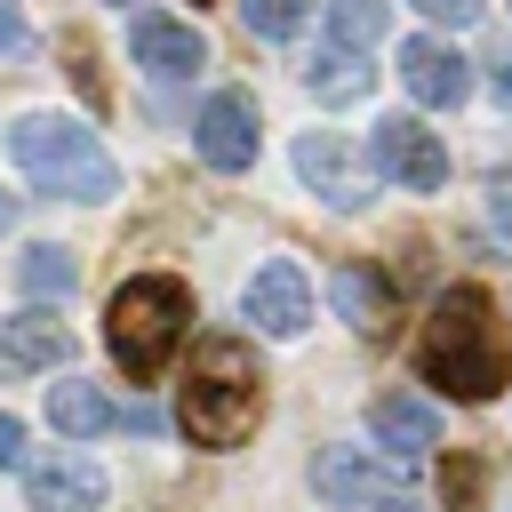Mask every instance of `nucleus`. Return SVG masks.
<instances>
[{
	"instance_id": "4468645a",
	"label": "nucleus",
	"mask_w": 512,
	"mask_h": 512,
	"mask_svg": "<svg viewBox=\"0 0 512 512\" xmlns=\"http://www.w3.org/2000/svg\"><path fill=\"white\" fill-rule=\"evenodd\" d=\"M312 488L328 504H384V472L368 464V448H320L312 456Z\"/></svg>"
},
{
	"instance_id": "412c9836",
	"label": "nucleus",
	"mask_w": 512,
	"mask_h": 512,
	"mask_svg": "<svg viewBox=\"0 0 512 512\" xmlns=\"http://www.w3.org/2000/svg\"><path fill=\"white\" fill-rule=\"evenodd\" d=\"M240 24H248L256 40H296V24H304V0H240Z\"/></svg>"
},
{
	"instance_id": "0eeeda50",
	"label": "nucleus",
	"mask_w": 512,
	"mask_h": 512,
	"mask_svg": "<svg viewBox=\"0 0 512 512\" xmlns=\"http://www.w3.org/2000/svg\"><path fill=\"white\" fill-rule=\"evenodd\" d=\"M128 56H136L152 80H192V72L208 64V40H200L192 24H176V16H136V24H128Z\"/></svg>"
},
{
	"instance_id": "dca6fc26",
	"label": "nucleus",
	"mask_w": 512,
	"mask_h": 512,
	"mask_svg": "<svg viewBox=\"0 0 512 512\" xmlns=\"http://www.w3.org/2000/svg\"><path fill=\"white\" fill-rule=\"evenodd\" d=\"M48 424H56L64 440H96V432L120 424V408H112L96 384H56V392H48Z\"/></svg>"
},
{
	"instance_id": "f03ea898",
	"label": "nucleus",
	"mask_w": 512,
	"mask_h": 512,
	"mask_svg": "<svg viewBox=\"0 0 512 512\" xmlns=\"http://www.w3.org/2000/svg\"><path fill=\"white\" fill-rule=\"evenodd\" d=\"M264 416V368L240 336H200L184 392H176V424L192 432V448H240Z\"/></svg>"
},
{
	"instance_id": "f257e3e1",
	"label": "nucleus",
	"mask_w": 512,
	"mask_h": 512,
	"mask_svg": "<svg viewBox=\"0 0 512 512\" xmlns=\"http://www.w3.org/2000/svg\"><path fill=\"white\" fill-rule=\"evenodd\" d=\"M416 368L448 400H496L512 384V336H504L488 288H472V280L440 288V304H432V320L416 336Z\"/></svg>"
},
{
	"instance_id": "f8f14e48",
	"label": "nucleus",
	"mask_w": 512,
	"mask_h": 512,
	"mask_svg": "<svg viewBox=\"0 0 512 512\" xmlns=\"http://www.w3.org/2000/svg\"><path fill=\"white\" fill-rule=\"evenodd\" d=\"M296 176H304L328 208H344V216L368 208V176L352 168V152H344L336 136H304V144H296Z\"/></svg>"
},
{
	"instance_id": "7ed1b4c3",
	"label": "nucleus",
	"mask_w": 512,
	"mask_h": 512,
	"mask_svg": "<svg viewBox=\"0 0 512 512\" xmlns=\"http://www.w3.org/2000/svg\"><path fill=\"white\" fill-rule=\"evenodd\" d=\"M184 328H192V288L168 280V272H136L104 304V344L128 368V384H160V368L176 360Z\"/></svg>"
},
{
	"instance_id": "a878e982",
	"label": "nucleus",
	"mask_w": 512,
	"mask_h": 512,
	"mask_svg": "<svg viewBox=\"0 0 512 512\" xmlns=\"http://www.w3.org/2000/svg\"><path fill=\"white\" fill-rule=\"evenodd\" d=\"M16 48H24V8L0 0V56H16Z\"/></svg>"
},
{
	"instance_id": "aec40b11",
	"label": "nucleus",
	"mask_w": 512,
	"mask_h": 512,
	"mask_svg": "<svg viewBox=\"0 0 512 512\" xmlns=\"http://www.w3.org/2000/svg\"><path fill=\"white\" fill-rule=\"evenodd\" d=\"M328 32H336V48H376L384 40V0H328Z\"/></svg>"
},
{
	"instance_id": "4be33fe9",
	"label": "nucleus",
	"mask_w": 512,
	"mask_h": 512,
	"mask_svg": "<svg viewBox=\"0 0 512 512\" xmlns=\"http://www.w3.org/2000/svg\"><path fill=\"white\" fill-rule=\"evenodd\" d=\"M64 56H72V80L88 88V104H104V80H96V48H88V32H64Z\"/></svg>"
},
{
	"instance_id": "a211bd4d",
	"label": "nucleus",
	"mask_w": 512,
	"mask_h": 512,
	"mask_svg": "<svg viewBox=\"0 0 512 512\" xmlns=\"http://www.w3.org/2000/svg\"><path fill=\"white\" fill-rule=\"evenodd\" d=\"M72 280H80V264H72L56 240L24 248V264H16V288H24V296H40V304H48V296H72Z\"/></svg>"
},
{
	"instance_id": "b1692460",
	"label": "nucleus",
	"mask_w": 512,
	"mask_h": 512,
	"mask_svg": "<svg viewBox=\"0 0 512 512\" xmlns=\"http://www.w3.org/2000/svg\"><path fill=\"white\" fill-rule=\"evenodd\" d=\"M416 8H424L432 24H472V16H480V0H416Z\"/></svg>"
},
{
	"instance_id": "bb28decb",
	"label": "nucleus",
	"mask_w": 512,
	"mask_h": 512,
	"mask_svg": "<svg viewBox=\"0 0 512 512\" xmlns=\"http://www.w3.org/2000/svg\"><path fill=\"white\" fill-rule=\"evenodd\" d=\"M496 104H512V56H496Z\"/></svg>"
},
{
	"instance_id": "f3484780",
	"label": "nucleus",
	"mask_w": 512,
	"mask_h": 512,
	"mask_svg": "<svg viewBox=\"0 0 512 512\" xmlns=\"http://www.w3.org/2000/svg\"><path fill=\"white\" fill-rule=\"evenodd\" d=\"M368 64H360V48H328V56H312V96L320 104H360L368 96Z\"/></svg>"
},
{
	"instance_id": "9b49d317",
	"label": "nucleus",
	"mask_w": 512,
	"mask_h": 512,
	"mask_svg": "<svg viewBox=\"0 0 512 512\" xmlns=\"http://www.w3.org/2000/svg\"><path fill=\"white\" fill-rule=\"evenodd\" d=\"M24 496H32V512H96L104 504V472L88 456H48V464L24 472Z\"/></svg>"
},
{
	"instance_id": "5701e85b",
	"label": "nucleus",
	"mask_w": 512,
	"mask_h": 512,
	"mask_svg": "<svg viewBox=\"0 0 512 512\" xmlns=\"http://www.w3.org/2000/svg\"><path fill=\"white\" fill-rule=\"evenodd\" d=\"M488 216H496V232H512V168L488 176Z\"/></svg>"
},
{
	"instance_id": "6ab92c4d",
	"label": "nucleus",
	"mask_w": 512,
	"mask_h": 512,
	"mask_svg": "<svg viewBox=\"0 0 512 512\" xmlns=\"http://www.w3.org/2000/svg\"><path fill=\"white\" fill-rule=\"evenodd\" d=\"M480 496H488V456H480V448H448V464H440V504H448V512H480Z\"/></svg>"
},
{
	"instance_id": "393cba45",
	"label": "nucleus",
	"mask_w": 512,
	"mask_h": 512,
	"mask_svg": "<svg viewBox=\"0 0 512 512\" xmlns=\"http://www.w3.org/2000/svg\"><path fill=\"white\" fill-rule=\"evenodd\" d=\"M8 464H24V424L0 408V472H8Z\"/></svg>"
},
{
	"instance_id": "ddd939ff",
	"label": "nucleus",
	"mask_w": 512,
	"mask_h": 512,
	"mask_svg": "<svg viewBox=\"0 0 512 512\" xmlns=\"http://www.w3.org/2000/svg\"><path fill=\"white\" fill-rule=\"evenodd\" d=\"M368 424H376L384 456H424V448L440 440V424H432V408H424L416 392H376V400H368Z\"/></svg>"
},
{
	"instance_id": "c756f323",
	"label": "nucleus",
	"mask_w": 512,
	"mask_h": 512,
	"mask_svg": "<svg viewBox=\"0 0 512 512\" xmlns=\"http://www.w3.org/2000/svg\"><path fill=\"white\" fill-rule=\"evenodd\" d=\"M112 8H128V0H112Z\"/></svg>"
},
{
	"instance_id": "20e7f679",
	"label": "nucleus",
	"mask_w": 512,
	"mask_h": 512,
	"mask_svg": "<svg viewBox=\"0 0 512 512\" xmlns=\"http://www.w3.org/2000/svg\"><path fill=\"white\" fill-rule=\"evenodd\" d=\"M8 160H16L40 192H56V200H112V192H120V168H112V152L96 144V128H80V120H64V112H24V120L8 128Z\"/></svg>"
},
{
	"instance_id": "1a4fd4ad",
	"label": "nucleus",
	"mask_w": 512,
	"mask_h": 512,
	"mask_svg": "<svg viewBox=\"0 0 512 512\" xmlns=\"http://www.w3.org/2000/svg\"><path fill=\"white\" fill-rule=\"evenodd\" d=\"M400 80H408V96L432 104V112H456V104L472 96V72H464V56H456L448 40H408V48H400Z\"/></svg>"
},
{
	"instance_id": "c85d7f7f",
	"label": "nucleus",
	"mask_w": 512,
	"mask_h": 512,
	"mask_svg": "<svg viewBox=\"0 0 512 512\" xmlns=\"http://www.w3.org/2000/svg\"><path fill=\"white\" fill-rule=\"evenodd\" d=\"M384 512H416V504H400V496H392V504H384Z\"/></svg>"
},
{
	"instance_id": "7c9ffc66",
	"label": "nucleus",
	"mask_w": 512,
	"mask_h": 512,
	"mask_svg": "<svg viewBox=\"0 0 512 512\" xmlns=\"http://www.w3.org/2000/svg\"><path fill=\"white\" fill-rule=\"evenodd\" d=\"M192 8H200V0H192Z\"/></svg>"
},
{
	"instance_id": "6e6552de",
	"label": "nucleus",
	"mask_w": 512,
	"mask_h": 512,
	"mask_svg": "<svg viewBox=\"0 0 512 512\" xmlns=\"http://www.w3.org/2000/svg\"><path fill=\"white\" fill-rule=\"evenodd\" d=\"M56 360H72V328L56 320V312H16V320H0V376L16 384V376H40V368H56Z\"/></svg>"
},
{
	"instance_id": "cd10ccee",
	"label": "nucleus",
	"mask_w": 512,
	"mask_h": 512,
	"mask_svg": "<svg viewBox=\"0 0 512 512\" xmlns=\"http://www.w3.org/2000/svg\"><path fill=\"white\" fill-rule=\"evenodd\" d=\"M8 224H16V200H8V192H0V232H8Z\"/></svg>"
},
{
	"instance_id": "39448f33",
	"label": "nucleus",
	"mask_w": 512,
	"mask_h": 512,
	"mask_svg": "<svg viewBox=\"0 0 512 512\" xmlns=\"http://www.w3.org/2000/svg\"><path fill=\"white\" fill-rule=\"evenodd\" d=\"M368 160L384 168V184H408V192H440L448 184V144L408 112H384V128L368 136Z\"/></svg>"
},
{
	"instance_id": "2eb2a0df",
	"label": "nucleus",
	"mask_w": 512,
	"mask_h": 512,
	"mask_svg": "<svg viewBox=\"0 0 512 512\" xmlns=\"http://www.w3.org/2000/svg\"><path fill=\"white\" fill-rule=\"evenodd\" d=\"M328 288H336V312H344L352 328H368V336L392 328V280H384L376 264H336Z\"/></svg>"
},
{
	"instance_id": "423d86ee",
	"label": "nucleus",
	"mask_w": 512,
	"mask_h": 512,
	"mask_svg": "<svg viewBox=\"0 0 512 512\" xmlns=\"http://www.w3.org/2000/svg\"><path fill=\"white\" fill-rule=\"evenodd\" d=\"M192 144H200V160H208V168H224V176L256 168V144H264V128H256V96L216 88V96L200 104V120H192Z\"/></svg>"
},
{
	"instance_id": "9d476101",
	"label": "nucleus",
	"mask_w": 512,
	"mask_h": 512,
	"mask_svg": "<svg viewBox=\"0 0 512 512\" xmlns=\"http://www.w3.org/2000/svg\"><path fill=\"white\" fill-rule=\"evenodd\" d=\"M240 304H248V320H256L264 336H304V328H312V288H304L296 264H264Z\"/></svg>"
}]
</instances>
